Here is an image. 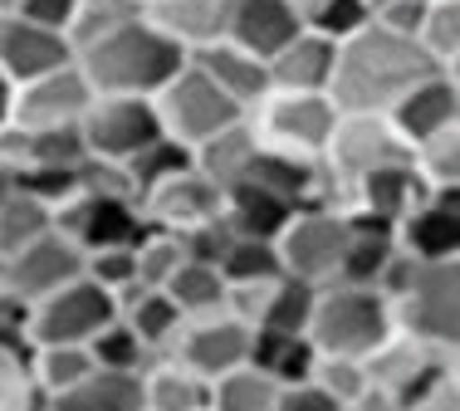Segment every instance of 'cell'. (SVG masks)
I'll return each mask as SVG.
<instances>
[{"mask_svg":"<svg viewBox=\"0 0 460 411\" xmlns=\"http://www.w3.org/2000/svg\"><path fill=\"white\" fill-rule=\"evenodd\" d=\"M441 69L421 54L411 35L377 25H358L353 35L338 39L333 49V79H328V99L338 108H363V113H387L402 89H411L421 74Z\"/></svg>","mask_w":460,"mask_h":411,"instance_id":"obj_1","label":"cell"},{"mask_svg":"<svg viewBox=\"0 0 460 411\" xmlns=\"http://www.w3.org/2000/svg\"><path fill=\"white\" fill-rule=\"evenodd\" d=\"M74 64H79L93 93H142V99H152L186 64V54L162 30H152L137 10L123 25L103 30L98 39L74 49Z\"/></svg>","mask_w":460,"mask_h":411,"instance_id":"obj_2","label":"cell"},{"mask_svg":"<svg viewBox=\"0 0 460 411\" xmlns=\"http://www.w3.org/2000/svg\"><path fill=\"white\" fill-rule=\"evenodd\" d=\"M377 289L387 294L397 333L436 348L460 343V259H411L397 250Z\"/></svg>","mask_w":460,"mask_h":411,"instance_id":"obj_3","label":"cell"},{"mask_svg":"<svg viewBox=\"0 0 460 411\" xmlns=\"http://www.w3.org/2000/svg\"><path fill=\"white\" fill-rule=\"evenodd\" d=\"M387 333H392V309H387L382 289L348 284V279H333V284L314 289L309 328H304L314 353H328V358H367Z\"/></svg>","mask_w":460,"mask_h":411,"instance_id":"obj_4","label":"cell"},{"mask_svg":"<svg viewBox=\"0 0 460 411\" xmlns=\"http://www.w3.org/2000/svg\"><path fill=\"white\" fill-rule=\"evenodd\" d=\"M245 123L255 127V137L275 153L309 157L319 162L328 133L338 123V103L323 89H270L265 99L245 113Z\"/></svg>","mask_w":460,"mask_h":411,"instance_id":"obj_5","label":"cell"},{"mask_svg":"<svg viewBox=\"0 0 460 411\" xmlns=\"http://www.w3.org/2000/svg\"><path fill=\"white\" fill-rule=\"evenodd\" d=\"M348 250V211L343 206H294V215L275 235L279 269L304 279L309 289H323L338 279Z\"/></svg>","mask_w":460,"mask_h":411,"instance_id":"obj_6","label":"cell"},{"mask_svg":"<svg viewBox=\"0 0 460 411\" xmlns=\"http://www.w3.org/2000/svg\"><path fill=\"white\" fill-rule=\"evenodd\" d=\"M402 157H407V143H402V133L387 123V113L338 108V123H333V133H328V143L319 153V167H323V177L333 181L338 201H343L358 177L387 167V162H402Z\"/></svg>","mask_w":460,"mask_h":411,"instance_id":"obj_7","label":"cell"},{"mask_svg":"<svg viewBox=\"0 0 460 411\" xmlns=\"http://www.w3.org/2000/svg\"><path fill=\"white\" fill-rule=\"evenodd\" d=\"M152 108H157L162 137H172V143H181L186 153H191L196 143H206L211 133H221L226 123H235V118H245L235 103L226 99L221 89H216L211 79H206L201 69H196L191 59H186L181 69L172 74V79L162 83L157 93H152Z\"/></svg>","mask_w":460,"mask_h":411,"instance_id":"obj_8","label":"cell"},{"mask_svg":"<svg viewBox=\"0 0 460 411\" xmlns=\"http://www.w3.org/2000/svg\"><path fill=\"white\" fill-rule=\"evenodd\" d=\"M79 137L89 157L128 167L162 137V123L152 99H142V93H93L89 108L79 113Z\"/></svg>","mask_w":460,"mask_h":411,"instance_id":"obj_9","label":"cell"},{"mask_svg":"<svg viewBox=\"0 0 460 411\" xmlns=\"http://www.w3.org/2000/svg\"><path fill=\"white\" fill-rule=\"evenodd\" d=\"M113 313L118 309H113V294H108V289H98L89 275H74L69 284H59V289H49L45 299L25 304L20 328H25L30 348H40V343H89Z\"/></svg>","mask_w":460,"mask_h":411,"instance_id":"obj_10","label":"cell"},{"mask_svg":"<svg viewBox=\"0 0 460 411\" xmlns=\"http://www.w3.org/2000/svg\"><path fill=\"white\" fill-rule=\"evenodd\" d=\"M54 231L69 235L79 250H103V245H133L142 231V211L133 197H108V191L74 187L54 206Z\"/></svg>","mask_w":460,"mask_h":411,"instance_id":"obj_11","label":"cell"},{"mask_svg":"<svg viewBox=\"0 0 460 411\" xmlns=\"http://www.w3.org/2000/svg\"><path fill=\"white\" fill-rule=\"evenodd\" d=\"M74 275H84V250L69 240V235L54 231V225L45 235H35L30 245L0 255V284L15 294L20 309L35 304V299H45L49 289L69 284Z\"/></svg>","mask_w":460,"mask_h":411,"instance_id":"obj_12","label":"cell"},{"mask_svg":"<svg viewBox=\"0 0 460 411\" xmlns=\"http://www.w3.org/2000/svg\"><path fill=\"white\" fill-rule=\"evenodd\" d=\"M363 367H367V382L382 387L387 397H397V407H402L411 392H421L431 377L451 372L456 348H436V343H421V338H411V333L392 328L387 338L363 358Z\"/></svg>","mask_w":460,"mask_h":411,"instance_id":"obj_13","label":"cell"},{"mask_svg":"<svg viewBox=\"0 0 460 411\" xmlns=\"http://www.w3.org/2000/svg\"><path fill=\"white\" fill-rule=\"evenodd\" d=\"M167 353L201 377H221L230 367L250 363V323L235 319L230 309L196 313V319H181V328H177Z\"/></svg>","mask_w":460,"mask_h":411,"instance_id":"obj_14","label":"cell"},{"mask_svg":"<svg viewBox=\"0 0 460 411\" xmlns=\"http://www.w3.org/2000/svg\"><path fill=\"white\" fill-rule=\"evenodd\" d=\"M93 89L79 74V64H59L49 74H35L25 83H10V123L20 127H69L89 108Z\"/></svg>","mask_w":460,"mask_h":411,"instance_id":"obj_15","label":"cell"},{"mask_svg":"<svg viewBox=\"0 0 460 411\" xmlns=\"http://www.w3.org/2000/svg\"><path fill=\"white\" fill-rule=\"evenodd\" d=\"M137 211L147 225H162V231L181 235V231H191L196 221L221 215V187L186 162V167L167 171V177H157L152 187L137 191Z\"/></svg>","mask_w":460,"mask_h":411,"instance_id":"obj_16","label":"cell"},{"mask_svg":"<svg viewBox=\"0 0 460 411\" xmlns=\"http://www.w3.org/2000/svg\"><path fill=\"white\" fill-rule=\"evenodd\" d=\"M392 240L411 259H456L460 255V187H426V197L397 215Z\"/></svg>","mask_w":460,"mask_h":411,"instance_id":"obj_17","label":"cell"},{"mask_svg":"<svg viewBox=\"0 0 460 411\" xmlns=\"http://www.w3.org/2000/svg\"><path fill=\"white\" fill-rule=\"evenodd\" d=\"M387 123L402 133V143H421V137L441 133V127L460 123V74L456 69H431L397 93V103L387 108Z\"/></svg>","mask_w":460,"mask_h":411,"instance_id":"obj_18","label":"cell"},{"mask_svg":"<svg viewBox=\"0 0 460 411\" xmlns=\"http://www.w3.org/2000/svg\"><path fill=\"white\" fill-rule=\"evenodd\" d=\"M74 59V45L64 30L54 25H35V20L25 15H0V74H5L10 83H25L35 79V74H49L59 69V64Z\"/></svg>","mask_w":460,"mask_h":411,"instance_id":"obj_19","label":"cell"},{"mask_svg":"<svg viewBox=\"0 0 460 411\" xmlns=\"http://www.w3.org/2000/svg\"><path fill=\"white\" fill-rule=\"evenodd\" d=\"M304 30V10L294 0H226L221 10V39L270 59L284 39Z\"/></svg>","mask_w":460,"mask_h":411,"instance_id":"obj_20","label":"cell"},{"mask_svg":"<svg viewBox=\"0 0 460 411\" xmlns=\"http://www.w3.org/2000/svg\"><path fill=\"white\" fill-rule=\"evenodd\" d=\"M186 59L196 64V69L206 74V79L216 83V89L226 93L230 103L240 108V113H250L260 99L270 93V74H265V59L240 45H230V39H211L206 49L186 54Z\"/></svg>","mask_w":460,"mask_h":411,"instance_id":"obj_21","label":"cell"},{"mask_svg":"<svg viewBox=\"0 0 460 411\" xmlns=\"http://www.w3.org/2000/svg\"><path fill=\"white\" fill-rule=\"evenodd\" d=\"M421 197H426V181L416 177V167L402 157V162H387V167L358 177L353 187H348V197H343V211H358V215H372V221L397 225V215L411 211Z\"/></svg>","mask_w":460,"mask_h":411,"instance_id":"obj_22","label":"cell"},{"mask_svg":"<svg viewBox=\"0 0 460 411\" xmlns=\"http://www.w3.org/2000/svg\"><path fill=\"white\" fill-rule=\"evenodd\" d=\"M333 49L338 39L319 35V30L304 25L294 39L265 59V74H270V89H323L328 93V79H333Z\"/></svg>","mask_w":460,"mask_h":411,"instance_id":"obj_23","label":"cell"},{"mask_svg":"<svg viewBox=\"0 0 460 411\" xmlns=\"http://www.w3.org/2000/svg\"><path fill=\"white\" fill-rule=\"evenodd\" d=\"M221 10L226 0H142V20L162 30L181 54H196L211 39H221Z\"/></svg>","mask_w":460,"mask_h":411,"instance_id":"obj_24","label":"cell"},{"mask_svg":"<svg viewBox=\"0 0 460 411\" xmlns=\"http://www.w3.org/2000/svg\"><path fill=\"white\" fill-rule=\"evenodd\" d=\"M142 382V411H206L211 407V377L191 372L172 353H157L137 372Z\"/></svg>","mask_w":460,"mask_h":411,"instance_id":"obj_25","label":"cell"},{"mask_svg":"<svg viewBox=\"0 0 460 411\" xmlns=\"http://www.w3.org/2000/svg\"><path fill=\"white\" fill-rule=\"evenodd\" d=\"M221 215L230 235H250V240H275L284 221L294 215V201L275 197V191L255 187V181H235L221 191Z\"/></svg>","mask_w":460,"mask_h":411,"instance_id":"obj_26","label":"cell"},{"mask_svg":"<svg viewBox=\"0 0 460 411\" xmlns=\"http://www.w3.org/2000/svg\"><path fill=\"white\" fill-rule=\"evenodd\" d=\"M260 153V137L255 127L245 123V118H235V123H226L221 133H211L206 143L191 147V167L201 171V177H211L216 187H235V181H245L250 162Z\"/></svg>","mask_w":460,"mask_h":411,"instance_id":"obj_27","label":"cell"},{"mask_svg":"<svg viewBox=\"0 0 460 411\" xmlns=\"http://www.w3.org/2000/svg\"><path fill=\"white\" fill-rule=\"evenodd\" d=\"M49 411H142V382L137 372L93 367L59 397H49Z\"/></svg>","mask_w":460,"mask_h":411,"instance_id":"obj_28","label":"cell"},{"mask_svg":"<svg viewBox=\"0 0 460 411\" xmlns=\"http://www.w3.org/2000/svg\"><path fill=\"white\" fill-rule=\"evenodd\" d=\"M113 309H118V319H123L152 353H167L172 338H177V328H181V309L172 304L162 289H147V284L123 289V294L113 299Z\"/></svg>","mask_w":460,"mask_h":411,"instance_id":"obj_29","label":"cell"},{"mask_svg":"<svg viewBox=\"0 0 460 411\" xmlns=\"http://www.w3.org/2000/svg\"><path fill=\"white\" fill-rule=\"evenodd\" d=\"M54 225L49 201H40L35 191L15 187V181H0V255L30 245L35 235H45Z\"/></svg>","mask_w":460,"mask_h":411,"instance_id":"obj_30","label":"cell"},{"mask_svg":"<svg viewBox=\"0 0 460 411\" xmlns=\"http://www.w3.org/2000/svg\"><path fill=\"white\" fill-rule=\"evenodd\" d=\"M162 294L181 309V319H196V313H216L226 309V279L216 265H201V259H181L177 275L162 284Z\"/></svg>","mask_w":460,"mask_h":411,"instance_id":"obj_31","label":"cell"},{"mask_svg":"<svg viewBox=\"0 0 460 411\" xmlns=\"http://www.w3.org/2000/svg\"><path fill=\"white\" fill-rule=\"evenodd\" d=\"M279 382L255 363H240L230 372L211 377V411H270Z\"/></svg>","mask_w":460,"mask_h":411,"instance_id":"obj_32","label":"cell"},{"mask_svg":"<svg viewBox=\"0 0 460 411\" xmlns=\"http://www.w3.org/2000/svg\"><path fill=\"white\" fill-rule=\"evenodd\" d=\"M84 372H93L89 343H40L30 353V377L45 397H59L64 387H74Z\"/></svg>","mask_w":460,"mask_h":411,"instance_id":"obj_33","label":"cell"},{"mask_svg":"<svg viewBox=\"0 0 460 411\" xmlns=\"http://www.w3.org/2000/svg\"><path fill=\"white\" fill-rule=\"evenodd\" d=\"M416 45L431 64L456 69L460 64V0H426V15L416 25Z\"/></svg>","mask_w":460,"mask_h":411,"instance_id":"obj_34","label":"cell"},{"mask_svg":"<svg viewBox=\"0 0 460 411\" xmlns=\"http://www.w3.org/2000/svg\"><path fill=\"white\" fill-rule=\"evenodd\" d=\"M407 162L426 187H460V123L407 147Z\"/></svg>","mask_w":460,"mask_h":411,"instance_id":"obj_35","label":"cell"},{"mask_svg":"<svg viewBox=\"0 0 460 411\" xmlns=\"http://www.w3.org/2000/svg\"><path fill=\"white\" fill-rule=\"evenodd\" d=\"M133 259H137V279H142V284H147V289H162L172 275H177V265L186 259L181 235L142 221V231H137V240H133Z\"/></svg>","mask_w":460,"mask_h":411,"instance_id":"obj_36","label":"cell"},{"mask_svg":"<svg viewBox=\"0 0 460 411\" xmlns=\"http://www.w3.org/2000/svg\"><path fill=\"white\" fill-rule=\"evenodd\" d=\"M30 143H25V171H74L84 157V137L79 123L69 127H25Z\"/></svg>","mask_w":460,"mask_h":411,"instance_id":"obj_37","label":"cell"},{"mask_svg":"<svg viewBox=\"0 0 460 411\" xmlns=\"http://www.w3.org/2000/svg\"><path fill=\"white\" fill-rule=\"evenodd\" d=\"M89 358H93V367H118V372H142V367H147L152 358H157V353L147 348V343L137 338L133 328H128L123 319H108L103 328L93 333L89 338Z\"/></svg>","mask_w":460,"mask_h":411,"instance_id":"obj_38","label":"cell"},{"mask_svg":"<svg viewBox=\"0 0 460 411\" xmlns=\"http://www.w3.org/2000/svg\"><path fill=\"white\" fill-rule=\"evenodd\" d=\"M216 269H221L226 284H260V279L284 275L279 255H275V240H250V235H235Z\"/></svg>","mask_w":460,"mask_h":411,"instance_id":"obj_39","label":"cell"},{"mask_svg":"<svg viewBox=\"0 0 460 411\" xmlns=\"http://www.w3.org/2000/svg\"><path fill=\"white\" fill-rule=\"evenodd\" d=\"M309 382L319 387L328 402L348 407L358 392H367V367H363V358H328V353H314Z\"/></svg>","mask_w":460,"mask_h":411,"instance_id":"obj_40","label":"cell"},{"mask_svg":"<svg viewBox=\"0 0 460 411\" xmlns=\"http://www.w3.org/2000/svg\"><path fill=\"white\" fill-rule=\"evenodd\" d=\"M137 0H74V15L69 25H64V35H69V45H89V39H98L103 30L123 25L128 15H137Z\"/></svg>","mask_w":460,"mask_h":411,"instance_id":"obj_41","label":"cell"},{"mask_svg":"<svg viewBox=\"0 0 460 411\" xmlns=\"http://www.w3.org/2000/svg\"><path fill=\"white\" fill-rule=\"evenodd\" d=\"M84 275L93 279L98 289L108 294H123V289L142 284L137 279V259H133V245H103V250H84Z\"/></svg>","mask_w":460,"mask_h":411,"instance_id":"obj_42","label":"cell"},{"mask_svg":"<svg viewBox=\"0 0 460 411\" xmlns=\"http://www.w3.org/2000/svg\"><path fill=\"white\" fill-rule=\"evenodd\" d=\"M367 5L363 0H309L304 5V25L309 30H319V35L328 39H343V35H353L358 25H367Z\"/></svg>","mask_w":460,"mask_h":411,"instance_id":"obj_43","label":"cell"},{"mask_svg":"<svg viewBox=\"0 0 460 411\" xmlns=\"http://www.w3.org/2000/svg\"><path fill=\"white\" fill-rule=\"evenodd\" d=\"M191 162V153H186L181 143H172V137H157V143L147 147V153H137L133 162H128V177H133V187H152L157 177H167V171H177Z\"/></svg>","mask_w":460,"mask_h":411,"instance_id":"obj_44","label":"cell"},{"mask_svg":"<svg viewBox=\"0 0 460 411\" xmlns=\"http://www.w3.org/2000/svg\"><path fill=\"white\" fill-rule=\"evenodd\" d=\"M230 225L226 215H211V221H196L191 231H181V250L186 259H201V265H221V255L230 250Z\"/></svg>","mask_w":460,"mask_h":411,"instance_id":"obj_45","label":"cell"},{"mask_svg":"<svg viewBox=\"0 0 460 411\" xmlns=\"http://www.w3.org/2000/svg\"><path fill=\"white\" fill-rule=\"evenodd\" d=\"M397 411H460V377H456V367H451V372H441V377H431V382H426L421 392H411Z\"/></svg>","mask_w":460,"mask_h":411,"instance_id":"obj_46","label":"cell"},{"mask_svg":"<svg viewBox=\"0 0 460 411\" xmlns=\"http://www.w3.org/2000/svg\"><path fill=\"white\" fill-rule=\"evenodd\" d=\"M30 338L20 323H0V382H10V377H25L30 372Z\"/></svg>","mask_w":460,"mask_h":411,"instance_id":"obj_47","label":"cell"},{"mask_svg":"<svg viewBox=\"0 0 460 411\" xmlns=\"http://www.w3.org/2000/svg\"><path fill=\"white\" fill-rule=\"evenodd\" d=\"M270 411H338V402H328L319 387L304 377V382H279L275 407H270Z\"/></svg>","mask_w":460,"mask_h":411,"instance_id":"obj_48","label":"cell"},{"mask_svg":"<svg viewBox=\"0 0 460 411\" xmlns=\"http://www.w3.org/2000/svg\"><path fill=\"white\" fill-rule=\"evenodd\" d=\"M0 411H49V397L35 387V377H10L0 382Z\"/></svg>","mask_w":460,"mask_h":411,"instance_id":"obj_49","label":"cell"},{"mask_svg":"<svg viewBox=\"0 0 460 411\" xmlns=\"http://www.w3.org/2000/svg\"><path fill=\"white\" fill-rule=\"evenodd\" d=\"M421 15H426V0H387L382 10H372V20L387 25V30H397V35H416Z\"/></svg>","mask_w":460,"mask_h":411,"instance_id":"obj_50","label":"cell"},{"mask_svg":"<svg viewBox=\"0 0 460 411\" xmlns=\"http://www.w3.org/2000/svg\"><path fill=\"white\" fill-rule=\"evenodd\" d=\"M15 15L35 20V25H54V30H64V25H69V15H74V0H20Z\"/></svg>","mask_w":460,"mask_h":411,"instance_id":"obj_51","label":"cell"},{"mask_svg":"<svg viewBox=\"0 0 460 411\" xmlns=\"http://www.w3.org/2000/svg\"><path fill=\"white\" fill-rule=\"evenodd\" d=\"M20 313H25V309H20V304H15V294H10L5 284H0V323H20Z\"/></svg>","mask_w":460,"mask_h":411,"instance_id":"obj_52","label":"cell"},{"mask_svg":"<svg viewBox=\"0 0 460 411\" xmlns=\"http://www.w3.org/2000/svg\"><path fill=\"white\" fill-rule=\"evenodd\" d=\"M5 118H10V79L0 74V123H5Z\"/></svg>","mask_w":460,"mask_h":411,"instance_id":"obj_53","label":"cell"},{"mask_svg":"<svg viewBox=\"0 0 460 411\" xmlns=\"http://www.w3.org/2000/svg\"><path fill=\"white\" fill-rule=\"evenodd\" d=\"M10 10H20V0H0V15H10Z\"/></svg>","mask_w":460,"mask_h":411,"instance_id":"obj_54","label":"cell"},{"mask_svg":"<svg viewBox=\"0 0 460 411\" xmlns=\"http://www.w3.org/2000/svg\"><path fill=\"white\" fill-rule=\"evenodd\" d=\"M363 5H367V15H372V10H382V5H387V0H363Z\"/></svg>","mask_w":460,"mask_h":411,"instance_id":"obj_55","label":"cell"},{"mask_svg":"<svg viewBox=\"0 0 460 411\" xmlns=\"http://www.w3.org/2000/svg\"><path fill=\"white\" fill-rule=\"evenodd\" d=\"M294 5H299V10H304V5H309V0H294Z\"/></svg>","mask_w":460,"mask_h":411,"instance_id":"obj_56","label":"cell"},{"mask_svg":"<svg viewBox=\"0 0 460 411\" xmlns=\"http://www.w3.org/2000/svg\"><path fill=\"white\" fill-rule=\"evenodd\" d=\"M206 411H211V407H206Z\"/></svg>","mask_w":460,"mask_h":411,"instance_id":"obj_57","label":"cell"},{"mask_svg":"<svg viewBox=\"0 0 460 411\" xmlns=\"http://www.w3.org/2000/svg\"><path fill=\"white\" fill-rule=\"evenodd\" d=\"M137 5H142V0H137Z\"/></svg>","mask_w":460,"mask_h":411,"instance_id":"obj_58","label":"cell"}]
</instances>
